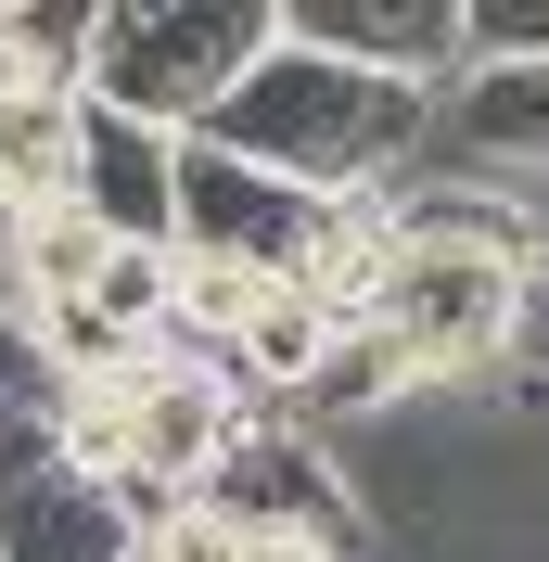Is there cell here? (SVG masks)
<instances>
[{"mask_svg":"<svg viewBox=\"0 0 549 562\" xmlns=\"http://www.w3.org/2000/svg\"><path fill=\"white\" fill-rule=\"evenodd\" d=\"M383 333L410 346L422 396H498L524 358V319H537V256H498V244H422L396 231V281H383Z\"/></svg>","mask_w":549,"mask_h":562,"instance_id":"cell-3","label":"cell"},{"mask_svg":"<svg viewBox=\"0 0 549 562\" xmlns=\"http://www.w3.org/2000/svg\"><path fill=\"white\" fill-rule=\"evenodd\" d=\"M179 154L192 140H167V128H128V115H77V205L103 217L115 244H154V256H179Z\"/></svg>","mask_w":549,"mask_h":562,"instance_id":"cell-8","label":"cell"},{"mask_svg":"<svg viewBox=\"0 0 549 562\" xmlns=\"http://www.w3.org/2000/svg\"><path fill=\"white\" fill-rule=\"evenodd\" d=\"M307 244H320V192H294L269 167H231L217 140L179 154V256H231L256 281H294Z\"/></svg>","mask_w":549,"mask_h":562,"instance_id":"cell-5","label":"cell"},{"mask_svg":"<svg viewBox=\"0 0 549 562\" xmlns=\"http://www.w3.org/2000/svg\"><path fill=\"white\" fill-rule=\"evenodd\" d=\"M281 52V0H103L90 38V103L128 128L205 140L217 103Z\"/></svg>","mask_w":549,"mask_h":562,"instance_id":"cell-2","label":"cell"},{"mask_svg":"<svg viewBox=\"0 0 549 562\" xmlns=\"http://www.w3.org/2000/svg\"><path fill=\"white\" fill-rule=\"evenodd\" d=\"M205 140L231 167H269V179H294V192H320V205H396V192L435 167V90L281 38L269 65L217 103Z\"/></svg>","mask_w":549,"mask_h":562,"instance_id":"cell-1","label":"cell"},{"mask_svg":"<svg viewBox=\"0 0 549 562\" xmlns=\"http://www.w3.org/2000/svg\"><path fill=\"white\" fill-rule=\"evenodd\" d=\"M435 179L537 192L549 179V65H460V90H435Z\"/></svg>","mask_w":549,"mask_h":562,"instance_id":"cell-6","label":"cell"},{"mask_svg":"<svg viewBox=\"0 0 549 562\" xmlns=\"http://www.w3.org/2000/svg\"><path fill=\"white\" fill-rule=\"evenodd\" d=\"M473 65H549V0H460Z\"/></svg>","mask_w":549,"mask_h":562,"instance_id":"cell-11","label":"cell"},{"mask_svg":"<svg viewBox=\"0 0 549 562\" xmlns=\"http://www.w3.org/2000/svg\"><path fill=\"white\" fill-rule=\"evenodd\" d=\"M256 396L217 371V358H179V346H154L128 371V512L141 525H167V512H192V498L231 473V448L256 435Z\"/></svg>","mask_w":549,"mask_h":562,"instance_id":"cell-4","label":"cell"},{"mask_svg":"<svg viewBox=\"0 0 549 562\" xmlns=\"http://www.w3.org/2000/svg\"><path fill=\"white\" fill-rule=\"evenodd\" d=\"M281 38L345 52L371 77H410V90H460V65H473L460 0H281Z\"/></svg>","mask_w":549,"mask_h":562,"instance_id":"cell-7","label":"cell"},{"mask_svg":"<svg viewBox=\"0 0 549 562\" xmlns=\"http://www.w3.org/2000/svg\"><path fill=\"white\" fill-rule=\"evenodd\" d=\"M103 256H115V231L77 205V192H65V205H26V217H13V294H26V319L38 307H77V294L103 281Z\"/></svg>","mask_w":549,"mask_h":562,"instance_id":"cell-10","label":"cell"},{"mask_svg":"<svg viewBox=\"0 0 549 562\" xmlns=\"http://www.w3.org/2000/svg\"><path fill=\"white\" fill-rule=\"evenodd\" d=\"M90 38H103V0H0V103H90Z\"/></svg>","mask_w":549,"mask_h":562,"instance_id":"cell-9","label":"cell"}]
</instances>
